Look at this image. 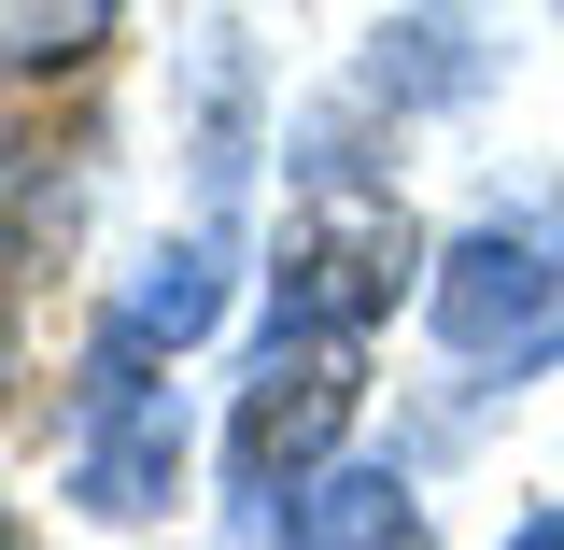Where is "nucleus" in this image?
<instances>
[{
	"label": "nucleus",
	"mask_w": 564,
	"mask_h": 550,
	"mask_svg": "<svg viewBox=\"0 0 564 550\" xmlns=\"http://www.w3.org/2000/svg\"><path fill=\"white\" fill-rule=\"evenodd\" d=\"M352 410H367V367H352V339H325V325H269V353H254V381H240V410H226V481H240V550L269 537L296 494L339 466Z\"/></svg>",
	"instance_id": "obj_1"
},
{
	"label": "nucleus",
	"mask_w": 564,
	"mask_h": 550,
	"mask_svg": "<svg viewBox=\"0 0 564 550\" xmlns=\"http://www.w3.org/2000/svg\"><path fill=\"white\" fill-rule=\"evenodd\" d=\"M423 325H437L452 367H508V381L564 367V212L466 226V240L423 269Z\"/></svg>",
	"instance_id": "obj_2"
},
{
	"label": "nucleus",
	"mask_w": 564,
	"mask_h": 550,
	"mask_svg": "<svg viewBox=\"0 0 564 550\" xmlns=\"http://www.w3.org/2000/svg\"><path fill=\"white\" fill-rule=\"evenodd\" d=\"M184 494V381L155 367L141 325H99L70 381V508L85 522H155Z\"/></svg>",
	"instance_id": "obj_3"
},
{
	"label": "nucleus",
	"mask_w": 564,
	"mask_h": 550,
	"mask_svg": "<svg viewBox=\"0 0 564 550\" xmlns=\"http://www.w3.org/2000/svg\"><path fill=\"white\" fill-rule=\"evenodd\" d=\"M423 269L410 212L367 198L339 155L311 170V212L282 226V269H269V325H325V339H367L381 311H395V282Z\"/></svg>",
	"instance_id": "obj_4"
},
{
	"label": "nucleus",
	"mask_w": 564,
	"mask_h": 550,
	"mask_svg": "<svg viewBox=\"0 0 564 550\" xmlns=\"http://www.w3.org/2000/svg\"><path fill=\"white\" fill-rule=\"evenodd\" d=\"M381 114H466L494 85V43L466 0H423V14H395V29H367V71H352Z\"/></svg>",
	"instance_id": "obj_5"
},
{
	"label": "nucleus",
	"mask_w": 564,
	"mask_h": 550,
	"mask_svg": "<svg viewBox=\"0 0 564 550\" xmlns=\"http://www.w3.org/2000/svg\"><path fill=\"white\" fill-rule=\"evenodd\" d=\"M254 550H437V522H423V494L395 466H325Z\"/></svg>",
	"instance_id": "obj_6"
},
{
	"label": "nucleus",
	"mask_w": 564,
	"mask_h": 550,
	"mask_svg": "<svg viewBox=\"0 0 564 550\" xmlns=\"http://www.w3.org/2000/svg\"><path fill=\"white\" fill-rule=\"evenodd\" d=\"M70 226H85V170H70L57 141L0 128V282L57 269V255H70Z\"/></svg>",
	"instance_id": "obj_7"
},
{
	"label": "nucleus",
	"mask_w": 564,
	"mask_h": 550,
	"mask_svg": "<svg viewBox=\"0 0 564 550\" xmlns=\"http://www.w3.org/2000/svg\"><path fill=\"white\" fill-rule=\"evenodd\" d=\"M212 311H226V226L198 212V240H170V255L128 282V311H113V325H141L155 353H184V339H212Z\"/></svg>",
	"instance_id": "obj_8"
},
{
	"label": "nucleus",
	"mask_w": 564,
	"mask_h": 550,
	"mask_svg": "<svg viewBox=\"0 0 564 550\" xmlns=\"http://www.w3.org/2000/svg\"><path fill=\"white\" fill-rule=\"evenodd\" d=\"M240 170H254V57H240V29H212V57H198V198H212V226L240 212Z\"/></svg>",
	"instance_id": "obj_9"
},
{
	"label": "nucleus",
	"mask_w": 564,
	"mask_h": 550,
	"mask_svg": "<svg viewBox=\"0 0 564 550\" xmlns=\"http://www.w3.org/2000/svg\"><path fill=\"white\" fill-rule=\"evenodd\" d=\"M113 43V0H0V71H85Z\"/></svg>",
	"instance_id": "obj_10"
},
{
	"label": "nucleus",
	"mask_w": 564,
	"mask_h": 550,
	"mask_svg": "<svg viewBox=\"0 0 564 550\" xmlns=\"http://www.w3.org/2000/svg\"><path fill=\"white\" fill-rule=\"evenodd\" d=\"M508 550H564V508H536V522H522V537H508Z\"/></svg>",
	"instance_id": "obj_11"
},
{
	"label": "nucleus",
	"mask_w": 564,
	"mask_h": 550,
	"mask_svg": "<svg viewBox=\"0 0 564 550\" xmlns=\"http://www.w3.org/2000/svg\"><path fill=\"white\" fill-rule=\"evenodd\" d=\"M0 396H14V325H0Z\"/></svg>",
	"instance_id": "obj_12"
},
{
	"label": "nucleus",
	"mask_w": 564,
	"mask_h": 550,
	"mask_svg": "<svg viewBox=\"0 0 564 550\" xmlns=\"http://www.w3.org/2000/svg\"><path fill=\"white\" fill-rule=\"evenodd\" d=\"M0 550H29V537H14V522H0Z\"/></svg>",
	"instance_id": "obj_13"
}]
</instances>
